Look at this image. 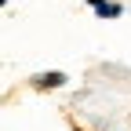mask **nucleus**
Listing matches in <instances>:
<instances>
[{
  "label": "nucleus",
  "mask_w": 131,
  "mask_h": 131,
  "mask_svg": "<svg viewBox=\"0 0 131 131\" xmlns=\"http://www.w3.org/2000/svg\"><path fill=\"white\" fill-rule=\"evenodd\" d=\"M102 4H106V0H88V7H91V11H95V7H102Z\"/></svg>",
  "instance_id": "obj_3"
},
{
  "label": "nucleus",
  "mask_w": 131,
  "mask_h": 131,
  "mask_svg": "<svg viewBox=\"0 0 131 131\" xmlns=\"http://www.w3.org/2000/svg\"><path fill=\"white\" fill-rule=\"evenodd\" d=\"M69 84V73H62V69H44V73H33L29 77V88L33 91H58Z\"/></svg>",
  "instance_id": "obj_1"
},
{
  "label": "nucleus",
  "mask_w": 131,
  "mask_h": 131,
  "mask_svg": "<svg viewBox=\"0 0 131 131\" xmlns=\"http://www.w3.org/2000/svg\"><path fill=\"white\" fill-rule=\"evenodd\" d=\"M0 7H7V0H0Z\"/></svg>",
  "instance_id": "obj_4"
},
{
  "label": "nucleus",
  "mask_w": 131,
  "mask_h": 131,
  "mask_svg": "<svg viewBox=\"0 0 131 131\" xmlns=\"http://www.w3.org/2000/svg\"><path fill=\"white\" fill-rule=\"evenodd\" d=\"M120 15H124L120 0H106L102 7H95V18H102V22H113V18H120Z\"/></svg>",
  "instance_id": "obj_2"
}]
</instances>
